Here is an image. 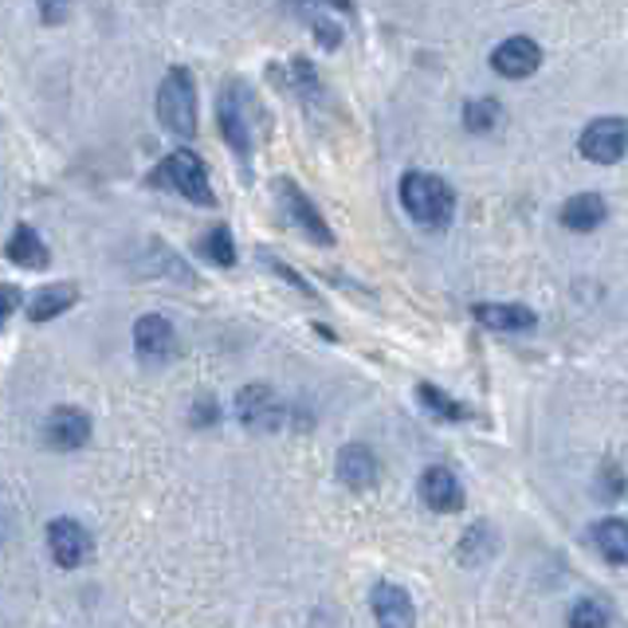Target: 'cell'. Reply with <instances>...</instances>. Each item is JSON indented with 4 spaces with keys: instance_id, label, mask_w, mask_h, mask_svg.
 Here are the masks:
<instances>
[{
    "instance_id": "cell-10",
    "label": "cell",
    "mask_w": 628,
    "mask_h": 628,
    "mask_svg": "<svg viewBox=\"0 0 628 628\" xmlns=\"http://www.w3.org/2000/svg\"><path fill=\"white\" fill-rule=\"evenodd\" d=\"M538 64H543V47L526 36H511L491 52V67H495L503 79H526L535 76Z\"/></svg>"
},
{
    "instance_id": "cell-13",
    "label": "cell",
    "mask_w": 628,
    "mask_h": 628,
    "mask_svg": "<svg viewBox=\"0 0 628 628\" xmlns=\"http://www.w3.org/2000/svg\"><path fill=\"white\" fill-rule=\"evenodd\" d=\"M476 322H483L488 330H511V334H518V330H535V310L523 307V302H479L476 310Z\"/></svg>"
},
{
    "instance_id": "cell-28",
    "label": "cell",
    "mask_w": 628,
    "mask_h": 628,
    "mask_svg": "<svg viewBox=\"0 0 628 628\" xmlns=\"http://www.w3.org/2000/svg\"><path fill=\"white\" fill-rule=\"evenodd\" d=\"M220 421V409H216V401H201L197 409H193V424H216Z\"/></svg>"
},
{
    "instance_id": "cell-11",
    "label": "cell",
    "mask_w": 628,
    "mask_h": 628,
    "mask_svg": "<svg viewBox=\"0 0 628 628\" xmlns=\"http://www.w3.org/2000/svg\"><path fill=\"white\" fill-rule=\"evenodd\" d=\"M173 346H178V334H173L169 319H161V315H141V319L134 322V350H138L146 362H165V357L173 354Z\"/></svg>"
},
{
    "instance_id": "cell-25",
    "label": "cell",
    "mask_w": 628,
    "mask_h": 628,
    "mask_svg": "<svg viewBox=\"0 0 628 628\" xmlns=\"http://www.w3.org/2000/svg\"><path fill=\"white\" fill-rule=\"evenodd\" d=\"M36 9L44 24H64L67 12H71V0H36Z\"/></svg>"
},
{
    "instance_id": "cell-19",
    "label": "cell",
    "mask_w": 628,
    "mask_h": 628,
    "mask_svg": "<svg viewBox=\"0 0 628 628\" xmlns=\"http://www.w3.org/2000/svg\"><path fill=\"white\" fill-rule=\"evenodd\" d=\"M593 543L613 566H628V523L625 518H605L593 526Z\"/></svg>"
},
{
    "instance_id": "cell-4",
    "label": "cell",
    "mask_w": 628,
    "mask_h": 628,
    "mask_svg": "<svg viewBox=\"0 0 628 628\" xmlns=\"http://www.w3.org/2000/svg\"><path fill=\"white\" fill-rule=\"evenodd\" d=\"M216 118H220V134L236 150V158L248 161L252 153V103H248V91L240 83H228L220 94V106H216Z\"/></svg>"
},
{
    "instance_id": "cell-8",
    "label": "cell",
    "mask_w": 628,
    "mask_h": 628,
    "mask_svg": "<svg viewBox=\"0 0 628 628\" xmlns=\"http://www.w3.org/2000/svg\"><path fill=\"white\" fill-rule=\"evenodd\" d=\"M279 205H283V213L292 216L295 225L302 228V232L310 236V240H315V244H334V232H330L327 228V220H322V213L315 205H310L307 201V193H302L299 185H295V181H279Z\"/></svg>"
},
{
    "instance_id": "cell-5",
    "label": "cell",
    "mask_w": 628,
    "mask_h": 628,
    "mask_svg": "<svg viewBox=\"0 0 628 628\" xmlns=\"http://www.w3.org/2000/svg\"><path fill=\"white\" fill-rule=\"evenodd\" d=\"M578 150L593 165H617L628 153V118H597V123H590L582 141H578Z\"/></svg>"
},
{
    "instance_id": "cell-16",
    "label": "cell",
    "mask_w": 628,
    "mask_h": 628,
    "mask_svg": "<svg viewBox=\"0 0 628 628\" xmlns=\"http://www.w3.org/2000/svg\"><path fill=\"white\" fill-rule=\"evenodd\" d=\"M4 255H9L16 267H28V272H44L47 263H52V255H47V244L39 240V232H32L28 225H20L16 232L9 236Z\"/></svg>"
},
{
    "instance_id": "cell-18",
    "label": "cell",
    "mask_w": 628,
    "mask_h": 628,
    "mask_svg": "<svg viewBox=\"0 0 628 628\" xmlns=\"http://www.w3.org/2000/svg\"><path fill=\"white\" fill-rule=\"evenodd\" d=\"M374 617L381 625H409L413 620V601H409V593L401 585L381 582L374 590Z\"/></svg>"
},
{
    "instance_id": "cell-1",
    "label": "cell",
    "mask_w": 628,
    "mask_h": 628,
    "mask_svg": "<svg viewBox=\"0 0 628 628\" xmlns=\"http://www.w3.org/2000/svg\"><path fill=\"white\" fill-rule=\"evenodd\" d=\"M158 123L178 138H193L197 134V87L185 67H169L165 79L158 87Z\"/></svg>"
},
{
    "instance_id": "cell-15",
    "label": "cell",
    "mask_w": 628,
    "mask_h": 628,
    "mask_svg": "<svg viewBox=\"0 0 628 628\" xmlns=\"http://www.w3.org/2000/svg\"><path fill=\"white\" fill-rule=\"evenodd\" d=\"M76 299H79L76 283H47V287H39V292L28 299V319L32 322H52L56 315H64V310L76 307Z\"/></svg>"
},
{
    "instance_id": "cell-14",
    "label": "cell",
    "mask_w": 628,
    "mask_h": 628,
    "mask_svg": "<svg viewBox=\"0 0 628 628\" xmlns=\"http://www.w3.org/2000/svg\"><path fill=\"white\" fill-rule=\"evenodd\" d=\"M338 479H342L346 488H354V491L374 488V483H377L374 452H369L366 444H350V448L338 452Z\"/></svg>"
},
{
    "instance_id": "cell-20",
    "label": "cell",
    "mask_w": 628,
    "mask_h": 628,
    "mask_svg": "<svg viewBox=\"0 0 628 628\" xmlns=\"http://www.w3.org/2000/svg\"><path fill=\"white\" fill-rule=\"evenodd\" d=\"M201 252L208 255L213 263H220V267H232L236 263V244H232V232H228L225 225H216L213 232L201 240Z\"/></svg>"
},
{
    "instance_id": "cell-12",
    "label": "cell",
    "mask_w": 628,
    "mask_h": 628,
    "mask_svg": "<svg viewBox=\"0 0 628 628\" xmlns=\"http://www.w3.org/2000/svg\"><path fill=\"white\" fill-rule=\"evenodd\" d=\"M421 499L432 506V511L448 515V511H460L464 506V488L448 468H429L421 476Z\"/></svg>"
},
{
    "instance_id": "cell-6",
    "label": "cell",
    "mask_w": 628,
    "mask_h": 628,
    "mask_svg": "<svg viewBox=\"0 0 628 628\" xmlns=\"http://www.w3.org/2000/svg\"><path fill=\"white\" fill-rule=\"evenodd\" d=\"M236 416L248 432H275L287 421V404L267 389V385H248L236 397Z\"/></svg>"
},
{
    "instance_id": "cell-23",
    "label": "cell",
    "mask_w": 628,
    "mask_h": 628,
    "mask_svg": "<svg viewBox=\"0 0 628 628\" xmlns=\"http://www.w3.org/2000/svg\"><path fill=\"white\" fill-rule=\"evenodd\" d=\"M605 620H613V613L605 605H593V601H582L570 609V625H605Z\"/></svg>"
},
{
    "instance_id": "cell-26",
    "label": "cell",
    "mask_w": 628,
    "mask_h": 628,
    "mask_svg": "<svg viewBox=\"0 0 628 628\" xmlns=\"http://www.w3.org/2000/svg\"><path fill=\"white\" fill-rule=\"evenodd\" d=\"M620 491H625V479H620V471H617V468H605V471H601V479H597V495H605V499H620Z\"/></svg>"
},
{
    "instance_id": "cell-3",
    "label": "cell",
    "mask_w": 628,
    "mask_h": 628,
    "mask_svg": "<svg viewBox=\"0 0 628 628\" xmlns=\"http://www.w3.org/2000/svg\"><path fill=\"white\" fill-rule=\"evenodd\" d=\"M153 185H169V189H178L181 197H189L193 205H216L213 197V189H208V169L205 161L197 158V153H189V150H178V153H169L165 161H161L158 169L150 173Z\"/></svg>"
},
{
    "instance_id": "cell-2",
    "label": "cell",
    "mask_w": 628,
    "mask_h": 628,
    "mask_svg": "<svg viewBox=\"0 0 628 628\" xmlns=\"http://www.w3.org/2000/svg\"><path fill=\"white\" fill-rule=\"evenodd\" d=\"M401 205L413 220H421L429 228H441L452 220L456 201H452V189L436 173H421L416 169V173H404L401 178Z\"/></svg>"
},
{
    "instance_id": "cell-27",
    "label": "cell",
    "mask_w": 628,
    "mask_h": 628,
    "mask_svg": "<svg viewBox=\"0 0 628 628\" xmlns=\"http://www.w3.org/2000/svg\"><path fill=\"white\" fill-rule=\"evenodd\" d=\"M16 307H20V292L4 283V287H0V327H4V319H9Z\"/></svg>"
},
{
    "instance_id": "cell-7",
    "label": "cell",
    "mask_w": 628,
    "mask_h": 628,
    "mask_svg": "<svg viewBox=\"0 0 628 628\" xmlns=\"http://www.w3.org/2000/svg\"><path fill=\"white\" fill-rule=\"evenodd\" d=\"M94 543L87 535V526L76 523V518H52L47 523V553H52V562L64 566V570H76L91 558Z\"/></svg>"
},
{
    "instance_id": "cell-17",
    "label": "cell",
    "mask_w": 628,
    "mask_h": 628,
    "mask_svg": "<svg viewBox=\"0 0 628 628\" xmlns=\"http://www.w3.org/2000/svg\"><path fill=\"white\" fill-rule=\"evenodd\" d=\"M605 197H597V193H578V197H570L562 205V225L573 228V232H593V228L605 220Z\"/></svg>"
},
{
    "instance_id": "cell-22",
    "label": "cell",
    "mask_w": 628,
    "mask_h": 628,
    "mask_svg": "<svg viewBox=\"0 0 628 628\" xmlns=\"http://www.w3.org/2000/svg\"><path fill=\"white\" fill-rule=\"evenodd\" d=\"M421 401L429 404V413L432 416H444V421H464V409L456 401H452V397H444V393H436V389H432V385H421Z\"/></svg>"
},
{
    "instance_id": "cell-21",
    "label": "cell",
    "mask_w": 628,
    "mask_h": 628,
    "mask_svg": "<svg viewBox=\"0 0 628 628\" xmlns=\"http://www.w3.org/2000/svg\"><path fill=\"white\" fill-rule=\"evenodd\" d=\"M495 123H499V103H495V99H479V103L464 106V126H468L471 134H488Z\"/></svg>"
},
{
    "instance_id": "cell-24",
    "label": "cell",
    "mask_w": 628,
    "mask_h": 628,
    "mask_svg": "<svg viewBox=\"0 0 628 628\" xmlns=\"http://www.w3.org/2000/svg\"><path fill=\"white\" fill-rule=\"evenodd\" d=\"M292 79L302 87V91H307V99H322V83L315 79V71H310L307 59H295V64H292Z\"/></svg>"
},
{
    "instance_id": "cell-29",
    "label": "cell",
    "mask_w": 628,
    "mask_h": 628,
    "mask_svg": "<svg viewBox=\"0 0 628 628\" xmlns=\"http://www.w3.org/2000/svg\"><path fill=\"white\" fill-rule=\"evenodd\" d=\"M327 4H334L338 12H354V0H327Z\"/></svg>"
},
{
    "instance_id": "cell-9",
    "label": "cell",
    "mask_w": 628,
    "mask_h": 628,
    "mask_svg": "<svg viewBox=\"0 0 628 628\" xmlns=\"http://www.w3.org/2000/svg\"><path fill=\"white\" fill-rule=\"evenodd\" d=\"M44 436L52 448L76 452L91 441V416H87L83 409H76V404H59V409H52V416H47Z\"/></svg>"
}]
</instances>
